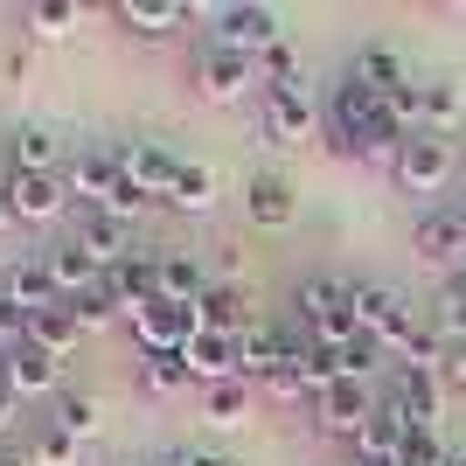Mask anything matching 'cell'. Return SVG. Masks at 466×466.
<instances>
[{"instance_id":"6da1fadb","label":"cell","mask_w":466,"mask_h":466,"mask_svg":"<svg viewBox=\"0 0 466 466\" xmlns=\"http://www.w3.org/2000/svg\"><path fill=\"white\" fill-rule=\"evenodd\" d=\"M328 139H334V154H355V160H370V167H397V154H404V133L390 126L383 91H370L362 77L334 84V97H328Z\"/></svg>"},{"instance_id":"7a4b0ae2","label":"cell","mask_w":466,"mask_h":466,"mask_svg":"<svg viewBox=\"0 0 466 466\" xmlns=\"http://www.w3.org/2000/svg\"><path fill=\"white\" fill-rule=\"evenodd\" d=\"M397 188L404 195H439L452 175H460V147L452 139H439V133H418V139H404V154H397Z\"/></svg>"},{"instance_id":"3957f363","label":"cell","mask_w":466,"mask_h":466,"mask_svg":"<svg viewBox=\"0 0 466 466\" xmlns=\"http://www.w3.org/2000/svg\"><path fill=\"white\" fill-rule=\"evenodd\" d=\"M133 320V341H139V355H181L202 334V313L195 307H175V299H147L139 313H126Z\"/></svg>"},{"instance_id":"277c9868","label":"cell","mask_w":466,"mask_h":466,"mask_svg":"<svg viewBox=\"0 0 466 466\" xmlns=\"http://www.w3.org/2000/svg\"><path fill=\"white\" fill-rule=\"evenodd\" d=\"M209 49H230V56H265V49H279V7H258V0L216 7Z\"/></svg>"},{"instance_id":"5b68a950","label":"cell","mask_w":466,"mask_h":466,"mask_svg":"<svg viewBox=\"0 0 466 466\" xmlns=\"http://www.w3.org/2000/svg\"><path fill=\"white\" fill-rule=\"evenodd\" d=\"M195 91L209 97V105H244L258 97V56H230V49H202L195 56Z\"/></svg>"},{"instance_id":"8992f818","label":"cell","mask_w":466,"mask_h":466,"mask_svg":"<svg viewBox=\"0 0 466 466\" xmlns=\"http://www.w3.org/2000/svg\"><path fill=\"white\" fill-rule=\"evenodd\" d=\"M118 167H126V181H133V188L147 195V202H154V195L167 202L188 160H175L167 147H160V139H133V147H118Z\"/></svg>"},{"instance_id":"52a82bcc","label":"cell","mask_w":466,"mask_h":466,"mask_svg":"<svg viewBox=\"0 0 466 466\" xmlns=\"http://www.w3.org/2000/svg\"><path fill=\"white\" fill-rule=\"evenodd\" d=\"M390 404L404 410L410 431H439V410H446V376H439V370H397Z\"/></svg>"},{"instance_id":"ba28073f","label":"cell","mask_w":466,"mask_h":466,"mask_svg":"<svg viewBox=\"0 0 466 466\" xmlns=\"http://www.w3.org/2000/svg\"><path fill=\"white\" fill-rule=\"evenodd\" d=\"M7 195H15V216H21V223H63L70 202H77L63 175H7Z\"/></svg>"},{"instance_id":"9c48e42d","label":"cell","mask_w":466,"mask_h":466,"mask_svg":"<svg viewBox=\"0 0 466 466\" xmlns=\"http://www.w3.org/2000/svg\"><path fill=\"white\" fill-rule=\"evenodd\" d=\"M370 410H376V397L362 383H328L320 397H313V425L320 431H334V439H349L355 446V431L370 425Z\"/></svg>"},{"instance_id":"30bf717a","label":"cell","mask_w":466,"mask_h":466,"mask_svg":"<svg viewBox=\"0 0 466 466\" xmlns=\"http://www.w3.org/2000/svg\"><path fill=\"white\" fill-rule=\"evenodd\" d=\"M404 439H410L404 410L383 397V404L370 410V425L355 431V466H397V460H404Z\"/></svg>"},{"instance_id":"8fae6325","label":"cell","mask_w":466,"mask_h":466,"mask_svg":"<svg viewBox=\"0 0 466 466\" xmlns=\"http://www.w3.org/2000/svg\"><path fill=\"white\" fill-rule=\"evenodd\" d=\"M181 370H188V383H202V390H216V383H244L237 376V334H195L188 349H181Z\"/></svg>"},{"instance_id":"7c38bea8","label":"cell","mask_w":466,"mask_h":466,"mask_svg":"<svg viewBox=\"0 0 466 466\" xmlns=\"http://www.w3.org/2000/svg\"><path fill=\"white\" fill-rule=\"evenodd\" d=\"M0 383H7V390L21 397V404H28V397H49V390H63V362L21 341V349H7V355H0Z\"/></svg>"},{"instance_id":"4fadbf2b","label":"cell","mask_w":466,"mask_h":466,"mask_svg":"<svg viewBox=\"0 0 466 466\" xmlns=\"http://www.w3.org/2000/svg\"><path fill=\"white\" fill-rule=\"evenodd\" d=\"M410 251L431 258V265L466 258V209H425L418 223H410Z\"/></svg>"},{"instance_id":"5bb4252c","label":"cell","mask_w":466,"mask_h":466,"mask_svg":"<svg viewBox=\"0 0 466 466\" xmlns=\"http://www.w3.org/2000/svg\"><path fill=\"white\" fill-rule=\"evenodd\" d=\"M77 244L112 272V265H126L133 258V223L126 216H112V209H77Z\"/></svg>"},{"instance_id":"9a60e30c","label":"cell","mask_w":466,"mask_h":466,"mask_svg":"<svg viewBox=\"0 0 466 466\" xmlns=\"http://www.w3.org/2000/svg\"><path fill=\"white\" fill-rule=\"evenodd\" d=\"M42 265H49V279H56V292H63V299H84V292H97V286H105V265H97V258L84 251L77 237H70V244H49V251H42Z\"/></svg>"},{"instance_id":"2e32d148","label":"cell","mask_w":466,"mask_h":466,"mask_svg":"<svg viewBox=\"0 0 466 466\" xmlns=\"http://www.w3.org/2000/svg\"><path fill=\"white\" fill-rule=\"evenodd\" d=\"M258 133H265V147L292 154V147L313 133V105L307 97H258Z\"/></svg>"},{"instance_id":"e0dca14e","label":"cell","mask_w":466,"mask_h":466,"mask_svg":"<svg viewBox=\"0 0 466 466\" xmlns=\"http://www.w3.org/2000/svg\"><path fill=\"white\" fill-rule=\"evenodd\" d=\"M0 292H7L15 307H28V320H35V313H49V307H63V292H56V279H49V265H42V258L7 265V272H0Z\"/></svg>"},{"instance_id":"ac0fdd59","label":"cell","mask_w":466,"mask_h":466,"mask_svg":"<svg viewBox=\"0 0 466 466\" xmlns=\"http://www.w3.org/2000/svg\"><path fill=\"white\" fill-rule=\"evenodd\" d=\"M292 209H299V202H292V181H286V175H272V167H265V175L244 181V216H251V223H265V230H286Z\"/></svg>"},{"instance_id":"d6986e66","label":"cell","mask_w":466,"mask_h":466,"mask_svg":"<svg viewBox=\"0 0 466 466\" xmlns=\"http://www.w3.org/2000/svg\"><path fill=\"white\" fill-rule=\"evenodd\" d=\"M112 21L118 28H126V35H175V28H188L195 21V7L188 0H154V7H147V0H126V7H112Z\"/></svg>"},{"instance_id":"ffe728a7","label":"cell","mask_w":466,"mask_h":466,"mask_svg":"<svg viewBox=\"0 0 466 466\" xmlns=\"http://www.w3.org/2000/svg\"><path fill=\"white\" fill-rule=\"evenodd\" d=\"M105 286H112L118 313H139L147 299H160V272H154V258H147V251H133L126 265H112V272H105Z\"/></svg>"},{"instance_id":"44dd1931","label":"cell","mask_w":466,"mask_h":466,"mask_svg":"<svg viewBox=\"0 0 466 466\" xmlns=\"http://www.w3.org/2000/svg\"><path fill=\"white\" fill-rule=\"evenodd\" d=\"M195 313H202V328H209V334L258 328V320H251V292H244V286H209L202 299H195Z\"/></svg>"},{"instance_id":"7402d4cb","label":"cell","mask_w":466,"mask_h":466,"mask_svg":"<svg viewBox=\"0 0 466 466\" xmlns=\"http://www.w3.org/2000/svg\"><path fill=\"white\" fill-rule=\"evenodd\" d=\"M349 77H362L370 84V91H404L410 84V63L397 56V49H390V42H362V49H355V63H349Z\"/></svg>"},{"instance_id":"603a6c76","label":"cell","mask_w":466,"mask_h":466,"mask_svg":"<svg viewBox=\"0 0 466 466\" xmlns=\"http://www.w3.org/2000/svg\"><path fill=\"white\" fill-rule=\"evenodd\" d=\"M154 272H160V299H175V307H195V299L209 292L195 251H154Z\"/></svg>"},{"instance_id":"cb8c5ba5","label":"cell","mask_w":466,"mask_h":466,"mask_svg":"<svg viewBox=\"0 0 466 466\" xmlns=\"http://www.w3.org/2000/svg\"><path fill=\"white\" fill-rule=\"evenodd\" d=\"M258 84H265V97H307V63L279 42V49L258 56Z\"/></svg>"},{"instance_id":"d4e9b609","label":"cell","mask_w":466,"mask_h":466,"mask_svg":"<svg viewBox=\"0 0 466 466\" xmlns=\"http://www.w3.org/2000/svg\"><path fill=\"white\" fill-rule=\"evenodd\" d=\"M21 21H28V35H35V42H63V35H77L84 7H77V0H28Z\"/></svg>"},{"instance_id":"484cf974","label":"cell","mask_w":466,"mask_h":466,"mask_svg":"<svg viewBox=\"0 0 466 466\" xmlns=\"http://www.w3.org/2000/svg\"><path fill=\"white\" fill-rule=\"evenodd\" d=\"M77 313H70V307H49V313H35V320H28V349H42V355H56V362H63V355H70V349H77Z\"/></svg>"},{"instance_id":"4316f807","label":"cell","mask_w":466,"mask_h":466,"mask_svg":"<svg viewBox=\"0 0 466 466\" xmlns=\"http://www.w3.org/2000/svg\"><path fill=\"white\" fill-rule=\"evenodd\" d=\"M292 307H299V320H320V313H349V279H328V272L299 279Z\"/></svg>"},{"instance_id":"83f0119b","label":"cell","mask_w":466,"mask_h":466,"mask_svg":"<svg viewBox=\"0 0 466 466\" xmlns=\"http://www.w3.org/2000/svg\"><path fill=\"white\" fill-rule=\"evenodd\" d=\"M272 370H279V328L258 320V328L237 334V376H258V383H265Z\"/></svg>"},{"instance_id":"f1b7e54d","label":"cell","mask_w":466,"mask_h":466,"mask_svg":"<svg viewBox=\"0 0 466 466\" xmlns=\"http://www.w3.org/2000/svg\"><path fill=\"white\" fill-rule=\"evenodd\" d=\"M15 175H56V133L49 126H15Z\"/></svg>"},{"instance_id":"f546056e","label":"cell","mask_w":466,"mask_h":466,"mask_svg":"<svg viewBox=\"0 0 466 466\" xmlns=\"http://www.w3.org/2000/svg\"><path fill=\"white\" fill-rule=\"evenodd\" d=\"M56 431H70V439H97V431H105V404H97L91 390H70V397H63L56 404Z\"/></svg>"},{"instance_id":"4dcf8cb0","label":"cell","mask_w":466,"mask_h":466,"mask_svg":"<svg viewBox=\"0 0 466 466\" xmlns=\"http://www.w3.org/2000/svg\"><path fill=\"white\" fill-rule=\"evenodd\" d=\"M460 118H466L460 84H452V77H431V84H425V133H439V139H446L452 126H460Z\"/></svg>"},{"instance_id":"1f68e13d","label":"cell","mask_w":466,"mask_h":466,"mask_svg":"<svg viewBox=\"0 0 466 466\" xmlns=\"http://www.w3.org/2000/svg\"><path fill=\"white\" fill-rule=\"evenodd\" d=\"M202 418H209L216 431H237L244 418H251V390H244V383H216V390H202Z\"/></svg>"},{"instance_id":"d6a6232c","label":"cell","mask_w":466,"mask_h":466,"mask_svg":"<svg viewBox=\"0 0 466 466\" xmlns=\"http://www.w3.org/2000/svg\"><path fill=\"white\" fill-rule=\"evenodd\" d=\"M431 328H439V341L446 349H460L466 341V272L446 279V292H439V313H431Z\"/></svg>"},{"instance_id":"836d02e7","label":"cell","mask_w":466,"mask_h":466,"mask_svg":"<svg viewBox=\"0 0 466 466\" xmlns=\"http://www.w3.org/2000/svg\"><path fill=\"white\" fill-rule=\"evenodd\" d=\"M167 202H175V209H188V216H209V209H216V175H209V167H195V160H188Z\"/></svg>"},{"instance_id":"e575fe53","label":"cell","mask_w":466,"mask_h":466,"mask_svg":"<svg viewBox=\"0 0 466 466\" xmlns=\"http://www.w3.org/2000/svg\"><path fill=\"white\" fill-rule=\"evenodd\" d=\"M139 390H147V397H175V390H188L181 355H139Z\"/></svg>"},{"instance_id":"d590c367","label":"cell","mask_w":466,"mask_h":466,"mask_svg":"<svg viewBox=\"0 0 466 466\" xmlns=\"http://www.w3.org/2000/svg\"><path fill=\"white\" fill-rule=\"evenodd\" d=\"M28 460L35 466H77V439H70V431H35V446H28Z\"/></svg>"},{"instance_id":"8d00e7d4","label":"cell","mask_w":466,"mask_h":466,"mask_svg":"<svg viewBox=\"0 0 466 466\" xmlns=\"http://www.w3.org/2000/svg\"><path fill=\"white\" fill-rule=\"evenodd\" d=\"M63 307L77 313V328L91 334V328H105V320L118 313V299H112V286H97V292H84V299H63Z\"/></svg>"},{"instance_id":"74e56055","label":"cell","mask_w":466,"mask_h":466,"mask_svg":"<svg viewBox=\"0 0 466 466\" xmlns=\"http://www.w3.org/2000/svg\"><path fill=\"white\" fill-rule=\"evenodd\" d=\"M0 341H7V349H21V341H28V307H15L7 292H0Z\"/></svg>"},{"instance_id":"f35d334b","label":"cell","mask_w":466,"mask_h":466,"mask_svg":"<svg viewBox=\"0 0 466 466\" xmlns=\"http://www.w3.org/2000/svg\"><path fill=\"white\" fill-rule=\"evenodd\" d=\"M439 376H446V390H460V397H466V341H460V349H446Z\"/></svg>"},{"instance_id":"ab89813d","label":"cell","mask_w":466,"mask_h":466,"mask_svg":"<svg viewBox=\"0 0 466 466\" xmlns=\"http://www.w3.org/2000/svg\"><path fill=\"white\" fill-rule=\"evenodd\" d=\"M15 418H21V397L7 383H0V439H7V431H15Z\"/></svg>"},{"instance_id":"60d3db41","label":"cell","mask_w":466,"mask_h":466,"mask_svg":"<svg viewBox=\"0 0 466 466\" xmlns=\"http://www.w3.org/2000/svg\"><path fill=\"white\" fill-rule=\"evenodd\" d=\"M21 216H15V195H7V181H0V230H15Z\"/></svg>"},{"instance_id":"b9f144b4","label":"cell","mask_w":466,"mask_h":466,"mask_svg":"<svg viewBox=\"0 0 466 466\" xmlns=\"http://www.w3.org/2000/svg\"><path fill=\"white\" fill-rule=\"evenodd\" d=\"M147 466H195V452H160V460H147Z\"/></svg>"},{"instance_id":"7bdbcfd3","label":"cell","mask_w":466,"mask_h":466,"mask_svg":"<svg viewBox=\"0 0 466 466\" xmlns=\"http://www.w3.org/2000/svg\"><path fill=\"white\" fill-rule=\"evenodd\" d=\"M0 466H35V460H28V452H0Z\"/></svg>"},{"instance_id":"ee69618b","label":"cell","mask_w":466,"mask_h":466,"mask_svg":"<svg viewBox=\"0 0 466 466\" xmlns=\"http://www.w3.org/2000/svg\"><path fill=\"white\" fill-rule=\"evenodd\" d=\"M446 466H466V452H452V460H446Z\"/></svg>"},{"instance_id":"f6af8a7d","label":"cell","mask_w":466,"mask_h":466,"mask_svg":"<svg viewBox=\"0 0 466 466\" xmlns=\"http://www.w3.org/2000/svg\"><path fill=\"white\" fill-rule=\"evenodd\" d=\"M126 466H133V460H126Z\"/></svg>"}]
</instances>
